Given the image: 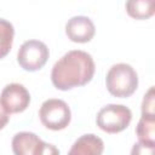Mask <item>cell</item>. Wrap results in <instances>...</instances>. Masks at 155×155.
Here are the masks:
<instances>
[{
  "mask_svg": "<svg viewBox=\"0 0 155 155\" xmlns=\"http://www.w3.org/2000/svg\"><path fill=\"white\" fill-rule=\"evenodd\" d=\"M8 120H10V114L6 111V109L0 103V130H2L7 125Z\"/></svg>",
  "mask_w": 155,
  "mask_h": 155,
  "instance_id": "obj_15",
  "label": "cell"
},
{
  "mask_svg": "<svg viewBox=\"0 0 155 155\" xmlns=\"http://www.w3.org/2000/svg\"><path fill=\"white\" fill-rule=\"evenodd\" d=\"M136 134L140 143L155 148V117L142 116L137 124Z\"/></svg>",
  "mask_w": 155,
  "mask_h": 155,
  "instance_id": "obj_11",
  "label": "cell"
},
{
  "mask_svg": "<svg viewBox=\"0 0 155 155\" xmlns=\"http://www.w3.org/2000/svg\"><path fill=\"white\" fill-rule=\"evenodd\" d=\"M104 151L103 140L96 134H84L71 145L70 155H101Z\"/></svg>",
  "mask_w": 155,
  "mask_h": 155,
  "instance_id": "obj_9",
  "label": "cell"
},
{
  "mask_svg": "<svg viewBox=\"0 0 155 155\" xmlns=\"http://www.w3.org/2000/svg\"><path fill=\"white\" fill-rule=\"evenodd\" d=\"M12 151L16 155H52L59 154V150L52 144L41 140L33 132H18L13 136Z\"/></svg>",
  "mask_w": 155,
  "mask_h": 155,
  "instance_id": "obj_6",
  "label": "cell"
},
{
  "mask_svg": "<svg viewBox=\"0 0 155 155\" xmlns=\"http://www.w3.org/2000/svg\"><path fill=\"white\" fill-rule=\"evenodd\" d=\"M132 111L122 104H108L97 114V126L107 133H119L128 127Z\"/></svg>",
  "mask_w": 155,
  "mask_h": 155,
  "instance_id": "obj_3",
  "label": "cell"
},
{
  "mask_svg": "<svg viewBox=\"0 0 155 155\" xmlns=\"http://www.w3.org/2000/svg\"><path fill=\"white\" fill-rule=\"evenodd\" d=\"M142 116L155 117V92L153 86L144 94L142 102Z\"/></svg>",
  "mask_w": 155,
  "mask_h": 155,
  "instance_id": "obj_13",
  "label": "cell"
},
{
  "mask_svg": "<svg viewBox=\"0 0 155 155\" xmlns=\"http://www.w3.org/2000/svg\"><path fill=\"white\" fill-rule=\"evenodd\" d=\"M41 124L52 131L64 130L71 120V113L68 104L58 98L46 99L39 110Z\"/></svg>",
  "mask_w": 155,
  "mask_h": 155,
  "instance_id": "obj_4",
  "label": "cell"
},
{
  "mask_svg": "<svg viewBox=\"0 0 155 155\" xmlns=\"http://www.w3.org/2000/svg\"><path fill=\"white\" fill-rule=\"evenodd\" d=\"M15 28L8 21L0 18V59L5 58L12 47Z\"/></svg>",
  "mask_w": 155,
  "mask_h": 155,
  "instance_id": "obj_12",
  "label": "cell"
},
{
  "mask_svg": "<svg viewBox=\"0 0 155 155\" xmlns=\"http://www.w3.org/2000/svg\"><path fill=\"white\" fill-rule=\"evenodd\" d=\"M96 28L91 18L86 16H74L65 24V34L73 42L85 44L93 39Z\"/></svg>",
  "mask_w": 155,
  "mask_h": 155,
  "instance_id": "obj_8",
  "label": "cell"
},
{
  "mask_svg": "<svg viewBox=\"0 0 155 155\" xmlns=\"http://www.w3.org/2000/svg\"><path fill=\"white\" fill-rule=\"evenodd\" d=\"M154 147H149L147 144H143L140 142H138L137 144H134L133 149H132V154H139V155H144V154H153L154 153Z\"/></svg>",
  "mask_w": 155,
  "mask_h": 155,
  "instance_id": "obj_14",
  "label": "cell"
},
{
  "mask_svg": "<svg viewBox=\"0 0 155 155\" xmlns=\"http://www.w3.org/2000/svg\"><path fill=\"white\" fill-rule=\"evenodd\" d=\"M126 12L138 21L149 19L155 13V0H126Z\"/></svg>",
  "mask_w": 155,
  "mask_h": 155,
  "instance_id": "obj_10",
  "label": "cell"
},
{
  "mask_svg": "<svg viewBox=\"0 0 155 155\" xmlns=\"http://www.w3.org/2000/svg\"><path fill=\"white\" fill-rule=\"evenodd\" d=\"M0 103L8 114L22 113L29 107L30 94L23 85L12 82L2 88L0 93Z\"/></svg>",
  "mask_w": 155,
  "mask_h": 155,
  "instance_id": "obj_7",
  "label": "cell"
},
{
  "mask_svg": "<svg viewBox=\"0 0 155 155\" xmlns=\"http://www.w3.org/2000/svg\"><path fill=\"white\" fill-rule=\"evenodd\" d=\"M105 85L111 96L127 98L132 96L138 87V74L130 64L117 63L107 73Z\"/></svg>",
  "mask_w": 155,
  "mask_h": 155,
  "instance_id": "obj_2",
  "label": "cell"
},
{
  "mask_svg": "<svg viewBox=\"0 0 155 155\" xmlns=\"http://www.w3.org/2000/svg\"><path fill=\"white\" fill-rule=\"evenodd\" d=\"M94 61L90 53L73 50L54 63L51 71V81L57 90L68 91L88 84L94 75Z\"/></svg>",
  "mask_w": 155,
  "mask_h": 155,
  "instance_id": "obj_1",
  "label": "cell"
},
{
  "mask_svg": "<svg viewBox=\"0 0 155 155\" xmlns=\"http://www.w3.org/2000/svg\"><path fill=\"white\" fill-rule=\"evenodd\" d=\"M50 51L40 40H28L22 44L17 53V62L25 71L40 70L47 62Z\"/></svg>",
  "mask_w": 155,
  "mask_h": 155,
  "instance_id": "obj_5",
  "label": "cell"
}]
</instances>
